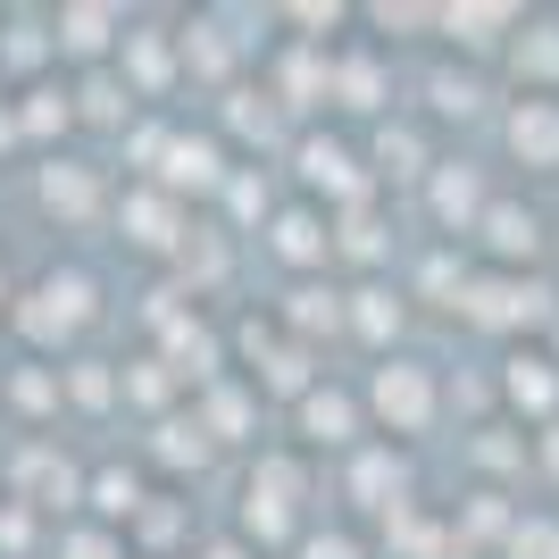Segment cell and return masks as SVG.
Masks as SVG:
<instances>
[{
    "mask_svg": "<svg viewBox=\"0 0 559 559\" xmlns=\"http://www.w3.org/2000/svg\"><path fill=\"white\" fill-rule=\"evenodd\" d=\"M510 559H559V526L551 518H526V526L510 535Z\"/></svg>",
    "mask_w": 559,
    "mask_h": 559,
    "instance_id": "obj_34",
    "label": "cell"
},
{
    "mask_svg": "<svg viewBox=\"0 0 559 559\" xmlns=\"http://www.w3.org/2000/svg\"><path fill=\"white\" fill-rule=\"evenodd\" d=\"M43 210L50 217H93L100 210V185L84 167H43Z\"/></svg>",
    "mask_w": 559,
    "mask_h": 559,
    "instance_id": "obj_13",
    "label": "cell"
},
{
    "mask_svg": "<svg viewBox=\"0 0 559 559\" xmlns=\"http://www.w3.org/2000/svg\"><path fill=\"white\" fill-rule=\"evenodd\" d=\"M501 393H510L518 409H535V418H551V409H559V368L543 359V350H518L510 368H501Z\"/></svg>",
    "mask_w": 559,
    "mask_h": 559,
    "instance_id": "obj_8",
    "label": "cell"
},
{
    "mask_svg": "<svg viewBox=\"0 0 559 559\" xmlns=\"http://www.w3.org/2000/svg\"><path fill=\"white\" fill-rule=\"evenodd\" d=\"M75 109L93 117V126H126V109H134V84H117V75H84Z\"/></svg>",
    "mask_w": 559,
    "mask_h": 559,
    "instance_id": "obj_20",
    "label": "cell"
},
{
    "mask_svg": "<svg viewBox=\"0 0 559 559\" xmlns=\"http://www.w3.org/2000/svg\"><path fill=\"white\" fill-rule=\"evenodd\" d=\"M284 318H293V334H334V326H343V309H334V293H318V284H301Z\"/></svg>",
    "mask_w": 559,
    "mask_h": 559,
    "instance_id": "obj_28",
    "label": "cell"
},
{
    "mask_svg": "<svg viewBox=\"0 0 559 559\" xmlns=\"http://www.w3.org/2000/svg\"><path fill=\"white\" fill-rule=\"evenodd\" d=\"M518 75H535V84H551V75H559V25H526V43H518Z\"/></svg>",
    "mask_w": 559,
    "mask_h": 559,
    "instance_id": "obj_29",
    "label": "cell"
},
{
    "mask_svg": "<svg viewBox=\"0 0 559 559\" xmlns=\"http://www.w3.org/2000/svg\"><path fill=\"white\" fill-rule=\"evenodd\" d=\"M201 426H210V435H242V426H251V393L217 384V393H210V409H201Z\"/></svg>",
    "mask_w": 559,
    "mask_h": 559,
    "instance_id": "obj_30",
    "label": "cell"
},
{
    "mask_svg": "<svg viewBox=\"0 0 559 559\" xmlns=\"http://www.w3.org/2000/svg\"><path fill=\"white\" fill-rule=\"evenodd\" d=\"M17 501H25V510H68V501H75V467L59 460L50 443H34L17 460Z\"/></svg>",
    "mask_w": 559,
    "mask_h": 559,
    "instance_id": "obj_5",
    "label": "cell"
},
{
    "mask_svg": "<svg viewBox=\"0 0 559 559\" xmlns=\"http://www.w3.org/2000/svg\"><path fill=\"white\" fill-rule=\"evenodd\" d=\"M501 25H510V9H501V0H467V9H443V34H460L467 50H485Z\"/></svg>",
    "mask_w": 559,
    "mask_h": 559,
    "instance_id": "obj_19",
    "label": "cell"
},
{
    "mask_svg": "<svg viewBox=\"0 0 559 559\" xmlns=\"http://www.w3.org/2000/svg\"><path fill=\"white\" fill-rule=\"evenodd\" d=\"M68 401H75V409H109V401H117L109 359H75V368H68Z\"/></svg>",
    "mask_w": 559,
    "mask_h": 559,
    "instance_id": "obj_27",
    "label": "cell"
},
{
    "mask_svg": "<svg viewBox=\"0 0 559 559\" xmlns=\"http://www.w3.org/2000/svg\"><path fill=\"white\" fill-rule=\"evenodd\" d=\"M293 501H301V467L293 460H259L251 501H242V526H251L259 543H276L284 526H293Z\"/></svg>",
    "mask_w": 559,
    "mask_h": 559,
    "instance_id": "obj_4",
    "label": "cell"
},
{
    "mask_svg": "<svg viewBox=\"0 0 559 559\" xmlns=\"http://www.w3.org/2000/svg\"><path fill=\"white\" fill-rule=\"evenodd\" d=\"M301 559H359V543H343V535H309Z\"/></svg>",
    "mask_w": 559,
    "mask_h": 559,
    "instance_id": "obj_43",
    "label": "cell"
},
{
    "mask_svg": "<svg viewBox=\"0 0 559 559\" xmlns=\"http://www.w3.org/2000/svg\"><path fill=\"white\" fill-rule=\"evenodd\" d=\"M134 526H142V535H151V543H167V535H176V510H142Z\"/></svg>",
    "mask_w": 559,
    "mask_h": 559,
    "instance_id": "obj_48",
    "label": "cell"
},
{
    "mask_svg": "<svg viewBox=\"0 0 559 559\" xmlns=\"http://www.w3.org/2000/svg\"><path fill=\"white\" fill-rule=\"evenodd\" d=\"M167 384H176V368L167 359H134V376H126V401H142V409H159Z\"/></svg>",
    "mask_w": 559,
    "mask_h": 559,
    "instance_id": "obj_31",
    "label": "cell"
},
{
    "mask_svg": "<svg viewBox=\"0 0 559 559\" xmlns=\"http://www.w3.org/2000/svg\"><path fill=\"white\" fill-rule=\"evenodd\" d=\"M259 384H267V393H318V384H309V350L301 343H276L267 350V359H259Z\"/></svg>",
    "mask_w": 559,
    "mask_h": 559,
    "instance_id": "obj_18",
    "label": "cell"
},
{
    "mask_svg": "<svg viewBox=\"0 0 559 559\" xmlns=\"http://www.w3.org/2000/svg\"><path fill=\"white\" fill-rule=\"evenodd\" d=\"M334 93H343V109H384V68H376V59H343V68H334Z\"/></svg>",
    "mask_w": 559,
    "mask_h": 559,
    "instance_id": "obj_24",
    "label": "cell"
},
{
    "mask_svg": "<svg viewBox=\"0 0 559 559\" xmlns=\"http://www.w3.org/2000/svg\"><path fill=\"white\" fill-rule=\"evenodd\" d=\"M476 100H485V93H476V75H435V109H443V117H476Z\"/></svg>",
    "mask_w": 559,
    "mask_h": 559,
    "instance_id": "obj_35",
    "label": "cell"
},
{
    "mask_svg": "<svg viewBox=\"0 0 559 559\" xmlns=\"http://www.w3.org/2000/svg\"><path fill=\"white\" fill-rule=\"evenodd\" d=\"M159 460L167 467H201V460H210V426H201V418H167L159 426Z\"/></svg>",
    "mask_w": 559,
    "mask_h": 559,
    "instance_id": "obj_25",
    "label": "cell"
},
{
    "mask_svg": "<svg viewBox=\"0 0 559 559\" xmlns=\"http://www.w3.org/2000/svg\"><path fill=\"white\" fill-rule=\"evenodd\" d=\"M350 326L368 334V343H393L401 334V301L393 293H350Z\"/></svg>",
    "mask_w": 559,
    "mask_h": 559,
    "instance_id": "obj_26",
    "label": "cell"
},
{
    "mask_svg": "<svg viewBox=\"0 0 559 559\" xmlns=\"http://www.w3.org/2000/svg\"><path fill=\"white\" fill-rule=\"evenodd\" d=\"M301 435L309 443H350V401L343 393H309L301 401Z\"/></svg>",
    "mask_w": 559,
    "mask_h": 559,
    "instance_id": "obj_21",
    "label": "cell"
},
{
    "mask_svg": "<svg viewBox=\"0 0 559 559\" xmlns=\"http://www.w3.org/2000/svg\"><path fill=\"white\" fill-rule=\"evenodd\" d=\"M17 401H25V409H50V401H59V384H50V376H17Z\"/></svg>",
    "mask_w": 559,
    "mask_h": 559,
    "instance_id": "obj_46",
    "label": "cell"
},
{
    "mask_svg": "<svg viewBox=\"0 0 559 559\" xmlns=\"http://www.w3.org/2000/svg\"><path fill=\"white\" fill-rule=\"evenodd\" d=\"M201 559H242V551H234V543H217V551H201Z\"/></svg>",
    "mask_w": 559,
    "mask_h": 559,
    "instance_id": "obj_52",
    "label": "cell"
},
{
    "mask_svg": "<svg viewBox=\"0 0 559 559\" xmlns=\"http://www.w3.org/2000/svg\"><path fill=\"white\" fill-rule=\"evenodd\" d=\"M234 134L242 142H276V109H267L259 93H234Z\"/></svg>",
    "mask_w": 559,
    "mask_h": 559,
    "instance_id": "obj_33",
    "label": "cell"
},
{
    "mask_svg": "<svg viewBox=\"0 0 559 559\" xmlns=\"http://www.w3.org/2000/svg\"><path fill=\"white\" fill-rule=\"evenodd\" d=\"M343 251H350V259H384V226H376L368 210H350V217H343Z\"/></svg>",
    "mask_w": 559,
    "mask_h": 559,
    "instance_id": "obj_36",
    "label": "cell"
},
{
    "mask_svg": "<svg viewBox=\"0 0 559 559\" xmlns=\"http://www.w3.org/2000/svg\"><path fill=\"white\" fill-rule=\"evenodd\" d=\"M0 551H25V510H0Z\"/></svg>",
    "mask_w": 559,
    "mask_h": 559,
    "instance_id": "obj_49",
    "label": "cell"
},
{
    "mask_svg": "<svg viewBox=\"0 0 559 559\" xmlns=\"http://www.w3.org/2000/svg\"><path fill=\"white\" fill-rule=\"evenodd\" d=\"M301 176H309L318 192H334V201H350V210L368 201V176L350 167V151H343V142H301Z\"/></svg>",
    "mask_w": 559,
    "mask_h": 559,
    "instance_id": "obj_7",
    "label": "cell"
},
{
    "mask_svg": "<svg viewBox=\"0 0 559 559\" xmlns=\"http://www.w3.org/2000/svg\"><path fill=\"white\" fill-rule=\"evenodd\" d=\"M276 251L293 259V267H318V259H326V226H318L309 210H284L276 217Z\"/></svg>",
    "mask_w": 559,
    "mask_h": 559,
    "instance_id": "obj_17",
    "label": "cell"
},
{
    "mask_svg": "<svg viewBox=\"0 0 559 559\" xmlns=\"http://www.w3.org/2000/svg\"><path fill=\"white\" fill-rule=\"evenodd\" d=\"M59 559H117V551H109V535H68Z\"/></svg>",
    "mask_w": 559,
    "mask_h": 559,
    "instance_id": "obj_44",
    "label": "cell"
},
{
    "mask_svg": "<svg viewBox=\"0 0 559 559\" xmlns=\"http://www.w3.org/2000/svg\"><path fill=\"white\" fill-rule=\"evenodd\" d=\"M93 510L100 518H142V476L134 467H100L93 476Z\"/></svg>",
    "mask_w": 559,
    "mask_h": 559,
    "instance_id": "obj_22",
    "label": "cell"
},
{
    "mask_svg": "<svg viewBox=\"0 0 559 559\" xmlns=\"http://www.w3.org/2000/svg\"><path fill=\"white\" fill-rule=\"evenodd\" d=\"M50 126H68V100H59V93H34V100H25V134H50Z\"/></svg>",
    "mask_w": 559,
    "mask_h": 559,
    "instance_id": "obj_39",
    "label": "cell"
},
{
    "mask_svg": "<svg viewBox=\"0 0 559 559\" xmlns=\"http://www.w3.org/2000/svg\"><path fill=\"white\" fill-rule=\"evenodd\" d=\"M376 167H384V176H426L418 126H384V134H376Z\"/></svg>",
    "mask_w": 559,
    "mask_h": 559,
    "instance_id": "obj_23",
    "label": "cell"
},
{
    "mask_svg": "<svg viewBox=\"0 0 559 559\" xmlns=\"http://www.w3.org/2000/svg\"><path fill=\"white\" fill-rule=\"evenodd\" d=\"M467 535H518L510 510H501V492H476V501H467Z\"/></svg>",
    "mask_w": 559,
    "mask_h": 559,
    "instance_id": "obj_37",
    "label": "cell"
},
{
    "mask_svg": "<svg viewBox=\"0 0 559 559\" xmlns=\"http://www.w3.org/2000/svg\"><path fill=\"white\" fill-rule=\"evenodd\" d=\"M126 234H134L142 251H167L176 242V201L167 192H126Z\"/></svg>",
    "mask_w": 559,
    "mask_h": 559,
    "instance_id": "obj_12",
    "label": "cell"
},
{
    "mask_svg": "<svg viewBox=\"0 0 559 559\" xmlns=\"http://www.w3.org/2000/svg\"><path fill=\"white\" fill-rule=\"evenodd\" d=\"M126 75H134L142 93H159L167 75H176V50H167V34H126Z\"/></svg>",
    "mask_w": 559,
    "mask_h": 559,
    "instance_id": "obj_16",
    "label": "cell"
},
{
    "mask_svg": "<svg viewBox=\"0 0 559 559\" xmlns=\"http://www.w3.org/2000/svg\"><path fill=\"white\" fill-rule=\"evenodd\" d=\"M368 401H376V418L393 426V435H426V418H435V376L426 368H376Z\"/></svg>",
    "mask_w": 559,
    "mask_h": 559,
    "instance_id": "obj_3",
    "label": "cell"
},
{
    "mask_svg": "<svg viewBox=\"0 0 559 559\" xmlns=\"http://www.w3.org/2000/svg\"><path fill=\"white\" fill-rule=\"evenodd\" d=\"M117 34V9H59V50H75V59H100Z\"/></svg>",
    "mask_w": 559,
    "mask_h": 559,
    "instance_id": "obj_15",
    "label": "cell"
},
{
    "mask_svg": "<svg viewBox=\"0 0 559 559\" xmlns=\"http://www.w3.org/2000/svg\"><path fill=\"white\" fill-rule=\"evenodd\" d=\"M318 84H334V75H318V59H293V68H284V93L293 100H309Z\"/></svg>",
    "mask_w": 559,
    "mask_h": 559,
    "instance_id": "obj_40",
    "label": "cell"
},
{
    "mask_svg": "<svg viewBox=\"0 0 559 559\" xmlns=\"http://www.w3.org/2000/svg\"><path fill=\"white\" fill-rule=\"evenodd\" d=\"M451 284H460V293H467V276H460V259H426V293H451Z\"/></svg>",
    "mask_w": 559,
    "mask_h": 559,
    "instance_id": "obj_45",
    "label": "cell"
},
{
    "mask_svg": "<svg viewBox=\"0 0 559 559\" xmlns=\"http://www.w3.org/2000/svg\"><path fill=\"white\" fill-rule=\"evenodd\" d=\"M84 318H93V284L84 276H43L34 293H25V309H17V334L50 350V343H68Z\"/></svg>",
    "mask_w": 559,
    "mask_h": 559,
    "instance_id": "obj_2",
    "label": "cell"
},
{
    "mask_svg": "<svg viewBox=\"0 0 559 559\" xmlns=\"http://www.w3.org/2000/svg\"><path fill=\"white\" fill-rule=\"evenodd\" d=\"M43 25H17V34H9V59H17V68H34V59H43Z\"/></svg>",
    "mask_w": 559,
    "mask_h": 559,
    "instance_id": "obj_41",
    "label": "cell"
},
{
    "mask_svg": "<svg viewBox=\"0 0 559 559\" xmlns=\"http://www.w3.org/2000/svg\"><path fill=\"white\" fill-rule=\"evenodd\" d=\"M185 276L192 284H217V276H226V251H217V242H185Z\"/></svg>",
    "mask_w": 559,
    "mask_h": 559,
    "instance_id": "obj_38",
    "label": "cell"
},
{
    "mask_svg": "<svg viewBox=\"0 0 559 559\" xmlns=\"http://www.w3.org/2000/svg\"><path fill=\"white\" fill-rule=\"evenodd\" d=\"M543 467H551V476H559V426H551V435H543Z\"/></svg>",
    "mask_w": 559,
    "mask_h": 559,
    "instance_id": "obj_51",
    "label": "cell"
},
{
    "mask_svg": "<svg viewBox=\"0 0 559 559\" xmlns=\"http://www.w3.org/2000/svg\"><path fill=\"white\" fill-rule=\"evenodd\" d=\"M159 185H167V192H210V185H217V142H167Z\"/></svg>",
    "mask_w": 559,
    "mask_h": 559,
    "instance_id": "obj_11",
    "label": "cell"
},
{
    "mask_svg": "<svg viewBox=\"0 0 559 559\" xmlns=\"http://www.w3.org/2000/svg\"><path fill=\"white\" fill-rule=\"evenodd\" d=\"M476 234H485V251H492V259H535V242H543V234H535V217H526V210H510V201H492V217H485Z\"/></svg>",
    "mask_w": 559,
    "mask_h": 559,
    "instance_id": "obj_14",
    "label": "cell"
},
{
    "mask_svg": "<svg viewBox=\"0 0 559 559\" xmlns=\"http://www.w3.org/2000/svg\"><path fill=\"white\" fill-rule=\"evenodd\" d=\"M234 210H242V217H259V210H267V185H259V176H234Z\"/></svg>",
    "mask_w": 559,
    "mask_h": 559,
    "instance_id": "obj_42",
    "label": "cell"
},
{
    "mask_svg": "<svg viewBox=\"0 0 559 559\" xmlns=\"http://www.w3.org/2000/svg\"><path fill=\"white\" fill-rule=\"evenodd\" d=\"M510 151H518L526 167H559V100H518Z\"/></svg>",
    "mask_w": 559,
    "mask_h": 559,
    "instance_id": "obj_6",
    "label": "cell"
},
{
    "mask_svg": "<svg viewBox=\"0 0 559 559\" xmlns=\"http://www.w3.org/2000/svg\"><path fill=\"white\" fill-rule=\"evenodd\" d=\"M409 485V467L393 460V451H359L350 460V501H368V510H401L393 492Z\"/></svg>",
    "mask_w": 559,
    "mask_h": 559,
    "instance_id": "obj_10",
    "label": "cell"
},
{
    "mask_svg": "<svg viewBox=\"0 0 559 559\" xmlns=\"http://www.w3.org/2000/svg\"><path fill=\"white\" fill-rule=\"evenodd\" d=\"M476 451H485V467H518V443H510V435H485Z\"/></svg>",
    "mask_w": 559,
    "mask_h": 559,
    "instance_id": "obj_47",
    "label": "cell"
},
{
    "mask_svg": "<svg viewBox=\"0 0 559 559\" xmlns=\"http://www.w3.org/2000/svg\"><path fill=\"white\" fill-rule=\"evenodd\" d=\"M467 326L485 334H510V326H535V318H551V293L526 276H467Z\"/></svg>",
    "mask_w": 559,
    "mask_h": 559,
    "instance_id": "obj_1",
    "label": "cell"
},
{
    "mask_svg": "<svg viewBox=\"0 0 559 559\" xmlns=\"http://www.w3.org/2000/svg\"><path fill=\"white\" fill-rule=\"evenodd\" d=\"M185 59H192L201 75H226L234 50H226V34H217V25H192V34H185Z\"/></svg>",
    "mask_w": 559,
    "mask_h": 559,
    "instance_id": "obj_32",
    "label": "cell"
},
{
    "mask_svg": "<svg viewBox=\"0 0 559 559\" xmlns=\"http://www.w3.org/2000/svg\"><path fill=\"white\" fill-rule=\"evenodd\" d=\"M17 134H25V117H9V109H0V151H9Z\"/></svg>",
    "mask_w": 559,
    "mask_h": 559,
    "instance_id": "obj_50",
    "label": "cell"
},
{
    "mask_svg": "<svg viewBox=\"0 0 559 559\" xmlns=\"http://www.w3.org/2000/svg\"><path fill=\"white\" fill-rule=\"evenodd\" d=\"M435 217H443V226H460V234L492 217L485 185H476V167H443V176H435Z\"/></svg>",
    "mask_w": 559,
    "mask_h": 559,
    "instance_id": "obj_9",
    "label": "cell"
}]
</instances>
